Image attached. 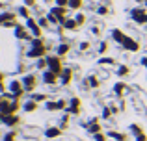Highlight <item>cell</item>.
<instances>
[{
	"instance_id": "obj_1",
	"label": "cell",
	"mask_w": 147,
	"mask_h": 141,
	"mask_svg": "<svg viewBox=\"0 0 147 141\" xmlns=\"http://www.w3.org/2000/svg\"><path fill=\"white\" fill-rule=\"evenodd\" d=\"M34 84H36L34 76H28V78H26V89H34Z\"/></svg>"
},
{
	"instance_id": "obj_4",
	"label": "cell",
	"mask_w": 147,
	"mask_h": 141,
	"mask_svg": "<svg viewBox=\"0 0 147 141\" xmlns=\"http://www.w3.org/2000/svg\"><path fill=\"white\" fill-rule=\"evenodd\" d=\"M71 6L73 7H78L80 6V0H71Z\"/></svg>"
},
{
	"instance_id": "obj_3",
	"label": "cell",
	"mask_w": 147,
	"mask_h": 141,
	"mask_svg": "<svg viewBox=\"0 0 147 141\" xmlns=\"http://www.w3.org/2000/svg\"><path fill=\"white\" fill-rule=\"evenodd\" d=\"M123 87H125L123 84H117V86H115V91H117V93H121V91H123Z\"/></svg>"
},
{
	"instance_id": "obj_5",
	"label": "cell",
	"mask_w": 147,
	"mask_h": 141,
	"mask_svg": "<svg viewBox=\"0 0 147 141\" xmlns=\"http://www.w3.org/2000/svg\"><path fill=\"white\" fill-rule=\"evenodd\" d=\"M127 71H129L127 67H121V69H119V74H127Z\"/></svg>"
},
{
	"instance_id": "obj_2",
	"label": "cell",
	"mask_w": 147,
	"mask_h": 141,
	"mask_svg": "<svg viewBox=\"0 0 147 141\" xmlns=\"http://www.w3.org/2000/svg\"><path fill=\"white\" fill-rule=\"evenodd\" d=\"M47 136H50V138H54V136H58V128H50V130L47 132Z\"/></svg>"
}]
</instances>
